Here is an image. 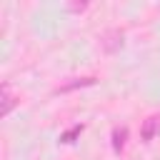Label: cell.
I'll use <instances>...</instances> for the list:
<instances>
[{"label": "cell", "instance_id": "cell-1", "mask_svg": "<svg viewBox=\"0 0 160 160\" xmlns=\"http://www.w3.org/2000/svg\"><path fill=\"white\" fill-rule=\"evenodd\" d=\"M158 130H160V118H158V115H150V118L142 122V128H140V138L148 142V140H152V138L158 135Z\"/></svg>", "mask_w": 160, "mask_h": 160}, {"label": "cell", "instance_id": "cell-2", "mask_svg": "<svg viewBox=\"0 0 160 160\" xmlns=\"http://www.w3.org/2000/svg\"><path fill=\"white\" fill-rule=\"evenodd\" d=\"M125 138H128V130L125 128H115L112 130V148H115V152H120L125 148Z\"/></svg>", "mask_w": 160, "mask_h": 160}, {"label": "cell", "instance_id": "cell-3", "mask_svg": "<svg viewBox=\"0 0 160 160\" xmlns=\"http://www.w3.org/2000/svg\"><path fill=\"white\" fill-rule=\"evenodd\" d=\"M12 105H15V98L10 95V88H8V85H2V110H0V112H2V115H8V112L12 110Z\"/></svg>", "mask_w": 160, "mask_h": 160}, {"label": "cell", "instance_id": "cell-4", "mask_svg": "<svg viewBox=\"0 0 160 160\" xmlns=\"http://www.w3.org/2000/svg\"><path fill=\"white\" fill-rule=\"evenodd\" d=\"M80 130H82V125H75V128H72V130H68V132H65V135H62V140H65V142H70V140H72V138H75V135H78V132H80Z\"/></svg>", "mask_w": 160, "mask_h": 160}]
</instances>
